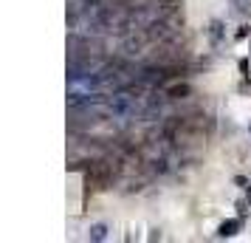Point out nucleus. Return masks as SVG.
I'll return each mask as SVG.
<instances>
[{
  "mask_svg": "<svg viewBox=\"0 0 251 243\" xmlns=\"http://www.w3.org/2000/svg\"><path fill=\"white\" fill-rule=\"evenodd\" d=\"M91 238L102 241V238H104V226H91Z\"/></svg>",
  "mask_w": 251,
  "mask_h": 243,
  "instance_id": "f257e3e1",
  "label": "nucleus"
}]
</instances>
